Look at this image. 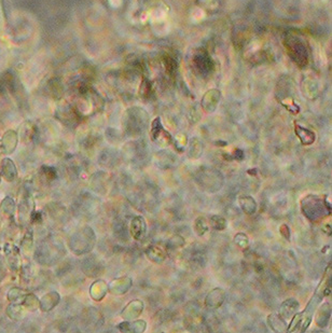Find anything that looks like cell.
I'll return each mask as SVG.
<instances>
[{
    "instance_id": "6da1fadb",
    "label": "cell",
    "mask_w": 332,
    "mask_h": 333,
    "mask_svg": "<svg viewBox=\"0 0 332 333\" xmlns=\"http://www.w3.org/2000/svg\"><path fill=\"white\" fill-rule=\"evenodd\" d=\"M331 293V264H329L327 271H326L323 279L319 283L318 287L314 293L313 298L309 302L305 310L302 313H297L291 319L290 325H288L287 331H301L304 332L307 327L311 325V320L313 318V314L315 312L319 303L323 301L325 296Z\"/></svg>"
},
{
    "instance_id": "7a4b0ae2",
    "label": "cell",
    "mask_w": 332,
    "mask_h": 333,
    "mask_svg": "<svg viewBox=\"0 0 332 333\" xmlns=\"http://www.w3.org/2000/svg\"><path fill=\"white\" fill-rule=\"evenodd\" d=\"M301 210L311 221H319L327 215H331V206L327 200L318 195H307L301 201Z\"/></svg>"
},
{
    "instance_id": "3957f363",
    "label": "cell",
    "mask_w": 332,
    "mask_h": 333,
    "mask_svg": "<svg viewBox=\"0 0 332 333\" xmlns=\"http://www.w3.org/2000/svg\"><path fill=\"white\" fill-rule=\"evenodd\" d=\"M96 237L94 231L90 227H84L70 237L69 247L75 254H84L90 252L95 246Z\"/></svg>"
},
{
    "instance_id": "277c9868",
    "label": "cell",
    "mask_w": 332,
    "mask_h": 333,
    "mask_svg": "<svg viewBox=\"0 0 332 333\" xmlns=\"http://www.w3.org/2000/svg\"><path fill=\"white\" fill-rule=\"evenodd\" d=\"M196 182L208 192H218V190L223 186V177L215 169H204L197 174Z\"/></svg>"
},
{
    "instance_id": "5b68a950",
    "label": "cell",
    "mask_w": 332,
    "mask_h": 333,
    "mask_svg": "<svg viewBox=\"0 0 332 333\" xmlns=\"http://www.w3.org/2000/svg\"><path fill=\"white\" fill-rule=\"evenodd\" d=\"M60 257V249L56 244L47 242L41 244L36 251V259L42 264H52Z\"/></svg>"
},
{
    "instance_id": "8992f818",
    "label": "cell",
    "mask_w": 332,
    "mask_h": 333,
    "mask_svg": "<svg viewBox=\"0 0 332 333\" xmlns=\"http://www.w3.org/2000/svg\"><path fill=\"white\" fill-rule=\"evenodd\" d=\"M286 46L288 47L289 54L293 58L295 63L299 65L306 64L307 62V51L305 45L302 43V41L299 38L290 37L289 41H287Z\"/></svg>"
},
{
    "instance_id": "52a82bcc",
    "label": "cell",
    "mask_w": 332,
    "mask_h": 333,
    "mask_svg": "<svg viewBox=\"0 0 332 333\" xmlns=\"http://www.w3.org/2000/svg\"><path fill=\"white\" fill-rule=\"evenodd\" d=\"M151 138L155 144H158L161 147H165L167 145L172 144V136L168 134L166 130L163 128L160 123V119H155L152 124V130H151Z\"/></svg>"
},
{
    "instance_id": "ba28073f",
    "label": "cell",
    "mask_w": 332,
    "mask_h": 333,
    "mask_svg": "<svg viewBox=\"0 0 332 333\" xmlns=\"http://www.w3.org/2000/svg\"><path fill=\"white\" fill-rule=\"evenodd\" d=\"M3 252H4V257L7 259V262L9 266L11 267L12 271H17L20 269V264H21V254H20V249L17 248L15 245L11 243H7L3 246Z\"/></svg>"
},
{
    "instance_id": "9c48e42d",
    "label": "cell",
    "mask_w": 332,
    "mask_h": 333,
    "mask_svg": "<svg viewBox=\"0 0 332 333\" xmlns=\"http://www.w3.org/2000/svg\"><path fill=\"white\" fill-rule=\"evenodd\" d=\"M144 252H146L147 258L151 261V262L160 264L166 258L167 248L160 243H155L152 244V245H150Z\"/></svg>"
},
{
    "instance_id": "30bf717a",
    "label": "cell",
    "mask_w": 332,
    "mask_h": 333,
    "mask_svg": "<svg viewBox=\"0 0 332 333\" xmlns=\"http://www.w3.org/2000/svg\"><path fill=\"white\" fill-rule=\"evenodd\" d=\"M133 285V281L130 277H120L116 278L108 285V291L114 295H122L125 294L131 289Z\"/></svg>"
},
{
    "instance_id": "8fae6325",
    "label": "cell",
    "mask_w": 332,
    "mask_h": 333,
    "mask_svg": "<svg viewBox=\"0 0 332 333\" xmlns=\"http://www.w3.org/2000/svg\"><path fill=\"white\" fill-rule=\"evenodd\" d=\"M299 307H300V303L297 300L287 299L286 301H284L282 303L279 313L277 314H279L280 316L285 320V322L288 323V322H290L294 315L298 313Z\"/></svg>"
},
{
    "instance_id": "7c38bea8",
    "label": "cell",
    "mask_w": 332,
    "mask_h": 333,
    "mask_svg": "<svg viewBox=\"0 0 332 333\" xmlns=\"http://www.w3.org/2000/svg\"><path fill=\"white\" fill-rule=\"evenodd\" d=\"M147 223L146 220L142 216H136L131 220L130 223V233L132 237L136 241H142L146 235Z\"/></svg>"
},
{
    "instance_id": "4fadbf2b",
    "label": "cell",
    "mask_w": 332,
    "mask_h": 333,
    "mask_svg": "<svg viewBox=\"0 0 332 333\" xmlns=\"http://www.w3.org/2000/svg\"><path fill=\"white\" fill-rule=\"evenodd\" d=\"M143 307L144 305L142 301L133 300L123 308L122 313H121V317L124 320H134L138 316H141V314L143 311Z\"/></svg>"
},
{
    "instance_id": "5bb4252c",
    "label": "cell",
    "mask_w": 332,
    "mask_h": 333,
    "mask_svg": "<svg viewBox=\"0 0 332 333\" xmlns=\"http://www.w3.org/2000/svg\"><path fill=\"white\" fill-rule=\"evenodd\" d=\"M226 300V291L222 288H215L205 298V305L211 310H216L222 305Z\"/></svg>"
},
{
    "instance_id": "9a60e30c",
    "label": "cell",
    "mask_w": 332,
    "mask_h": 333,
    "mask_svg": "<svg viewBox=\"0 0 332 333\" xmlns=\"http://www.w3.org/2000/svg\"><path fill=\"white\" fill-rule=\"evenodd\" d=\"M0 176L8 182L15 180V178L17 177V169L15 163L11 159H2L1 163H0Z\"/></svg>"
},
{
    "instance_id": "2e32d148",
    "label": "cell",
    "mask_w": 332,
    "mask_h": 333,
    "mask_svg": "<svg viewBox=\"0 0 332 333\" xmlns=\"http://www.w3.org/2000/svg\"><path fill=\"white\" fill-rule=\"evenodd\" d=\"M17 142H19V136L13 129H9L2 136L1 139V149L4 154L13 153L16 149Z\"/></svg>"
},
{
    "instance_id": "e0dca14e",
    "label": "cell",
    "mask_w": 332,
    "mask_h": 333,
    "mask_svg": "<svg viewBox=\"0 0 332 333\" xmlns=\"http://www.w3.org/2000/svg\"><path fill=\"white\" fill-rule=\"evenodd\" d=\"M147 323L142 319L138 320H125V322L118 325V329L124 333H142L146 331Z\"/></svg>"
},
{
    "instance_id": "ac0fdd59",
    "label": "cell",
    "mask_w": 332,
    "mask_h": 333,
    "mask_svg": "<svg viewBox=\"0 0 332 333\" xmlns=\"http://www.w3.org/2000/svg\"><path fill=\"white\" fill-rule=\"evenodd\" d=\"M34 207V202L30 196H23L19 204V220L21 222H27L29 219H32Z\"/></svg>"
},
{
    "instance_id": "d6986e66",
    "label": "cell",
    "mask_w": 332,
    "mask_h": 333,
    "mask_svg": "<svg viewBox=\"0 0 332 333\" xmlns=\"http://www.w3.org/2000/svg\"><path fill=\"white\" fill-rule=\"evenodd\" d=\"M59 301L60 295L58 294V292H56V291H52V292L45 294L40 299V305H39L40 311L44 313L51 312L58 305Z\"/></svg>"
},
{
    "instance_id": "ffe728a7",
    "label": "cell",
    "mask_w": 332,
    "mask_h": 333,
    "mask_svg": "<svg viewBox=\"0 0 332 333\" xmlns=\"http://www.w3.org/2000/svg\"><path fill=\"white\" fill-rule=\"evenodd\" d=\"M108 292V285L105 281H101V279H97L95 281L92 286L90 288V295L94 301H101L105 298L106 294Z\"/></svg>"
},
{
    "instance_id": "44dd1931",
    "label": "cell",
    "mask_w": 332,
    "mask_h": 333,
    "mask_svg": "<svg viewBox=\"0 0 332 333\" xmlns=\"http://www.w3.org/2000/svg\"><path fill=\"white\" fill-rule=\"evenodd\" d=\"M330 316H331L330 303H324V304L319 307V310L316 314V324L319 328H325V327L327 326Z\"/></svg>"
},
{
    "instance_id": "7402d4cb",
    "label": "cell",
    "mask_w": 332,
    "mask_h": 333,
    "mask_svg": "<svg viewBox=\"0 0 332 333\" xmlns=\"http://www.w3.org/2000/svg\"><path fill=\"white\" fill-rule=\"evenodd\" d=\"M268 324L274 332H286L288 329L287 322H285L277 313L269 315Z\"/></svg>"
},
{
    "instance_id": "603a6c76",
    "label": "cell",
    "mask_w": 332,
    "mask_h": 333,
    "mask_svg": "<svg viewBox=\"0 0 332 333\" xmlns=\"http://www.w3.org/2000/svg\"><path fill=\"white\" fill-rule=\"evenodd\" d=\"M238 204L246 215H253L257 210V202L248 195H243L238 199Z\"/></svg>"
},
{
    "instance_id": "cb8c5ba5",
    "label": "cell",
    "mask_w": 332,
    "mask_h": 333,
    "mask_svg": "<svg viewBox=\"0 0 332 333\" xmlns=\"http://www.w3.org/2000/svg\"><path fill=\"white\" fill-rule=\"evenodd\" d=\"M295 134H297L300 141L302 142V145H305V146L312 145L316 138L315 133L312 132V130L304 128L302 126H298V125L295 126Z\"/></svg>"
},
{
    "instance_id": "d4e9b609",
    "label": "cell",
    "mask_w": 332,
    "mask_h": 333,
    "mask_svg": "<svg viewBox=\"0 0 332 333\" xmlns=\"http://www.w3.org/2000/svg\"><path fill=\"white\" fill-rule=\"evenodd\" d=\"M23 307H25L28 312H36L39 308L40 300L34 293H26L22 301Z\"/></svg>"
},
{
    "instance_id": "484cf974",
    "label": "cell",
    "mask_w": 332,
    "mask_h": 333,
    "mask_svg": "<svg viewBox=\"0 0 332 333\" xmlns=\"http://www.w3.org/2000/svg\"><path fill=\"white\" fill-rule=\"evenodd\" d=\"M0 209H1L5 216L13 217L16 210V204L14 200L11 196H5L1 203H0Z\"/></svg>"
},
{
    "instance_id": "4316f807",
    "label": "cell",
    "mask_w": 332,
    "mask_h": 333,
    "mask_svg": "<svg viewBox=\"0 0 332 333\" xmlns=\"http://www.w3.org/2000/svg\"><path fill=\"white\" fill-rule=\"evenodd\" d=\"M7 315L12 320H21L24 316V308L20 303H11L7 307Z\"/></svg>"
},
{
    "instance_id": "83f0119b",
    "label": "cell",
    "mask_w": 332,
    "mask_h": 333,
    "mask_svg": "<svg viewBox=\"0 0 332 333\" xmlns=\"http://www.w3.org/2000/svg\"><path fill=\"white\" fill-rule=\"evenodd\" d=\"M203 152V148H202V142L198 140L197 138H192L189 141V147H188V153H189V158L190 159H198L201 157V154Z\"/></svg>"
},
{
    "instance_id": "f1b7e54d",
    "label": "cell",
    "mask_w": 332,
    "mask_h": 333,
    "mask_svg": "<svg viewBox=\"0 0 332 333\" xmlns=\"http://www.w3.org/2000/svg\"><path fill=\"white\" fill-rule=\"evenodd\" d=\"M82 267H83V272L86 273L88 276H95L98 274V265L97 262H96L95 260H93L92 258H87L84 259L83 263H82Z\"/></svg>"
},
{
    "instance_id": "f546056e",
    "label": "cell",
    "mask_w": 332,
    "mask_h": 333,
    "mask_svg": "<svg viewBox=\"0 0 332 333\" xmlns=\"http://www.w3.org/2000/svg\"><path fill=\"white\" fill-rule=\"evenodd\" d=\"M27 292L25 290H23L20 287H13L11 288L8 291V294H7V299L9 302L11 303H19L21 301H23L24 296H25Z\"/></svg>"
},
{
    "instance_id": "4dcf8cb0",
    "label": "cell",
    "mask_w": 332,
    "mask_h": 333,
    "mask_svg": "<svg viewBox=\"0 0 332 333\" xmlns=\"http://www.w3.org/2000/svg\"><path fill=\"white\" fill-rule=\"evenodd\" d=\"M209 222H210L211 227H213L217 231L225 230L227 228V224H228L226 218H223V217L218 216V215L211 216L210 219H209Z\"/></svg>"
},
{
    "instance_id": "1f68e13d",
    "label": "cell",
    "mask_w": 332,
    "mask_h": 333,
    "mask_svg": "<svg viewBox=\"0 0 332 333\" xmlns=\"http://www.w3.org/2000/svg\"><path fill=\"white\" fill-rule=\"evenodd\" d=\"M194 231L198 236H203L208 231V222L204 217H198L194 223Z\"/></svg>"
},
{
    "instance_id": "d6a6232c",
    "label": "cell",
    "mask_w": 332,
    "mask_h": 333,
    "mask_svg": "<svg viewBox=\"0 0 332 333\" xmlns=\"http://www.w3.org/2000/svg\"><path fill=\"white\" fill-rule=\"evenodd\" d=\"M41 175L45 177V179L47 181V182H51L53 180H55L56 179V177H57V172L55 170V168L52 167V166H47V165H44L41 167Z\"/></svg>"
},
{
    "instance_id": "836d02e7",
    "label": "cell",
    "mask_w": 332,
    "mask_h": 333,
    "mask_svg": "<svg viewBox=\"0 0 332 333\" xmlns=\"http://www.w3.org/2000/svg\"><path fill=\"white\" fill-rule=\"evenodd\" d=\"M33 246H34V241H33V234H32V232H28V233H26V235L24 236V239L22 240V243H21V248H22V250L25 252V253H28L33 250Z\"/></svg>"
},
{
    "instance_id": "e575fe53",
    "label": "cell",
    "mask_w": 332,
    "mask_h": 333,
    "mask_svg": "<svg viewBox=\"0 0 332 333\" xmlns=\"http://www.w3.org/2000/svg\"><path fill=\"white\" fill-rule=\"evenodd\" d=\"M234 243L235 245L239 247L240 249H243V250H245V249H247L249 246V240L245 233H237L235 235Z\"/></svg>"
},
{
    "instance_id": "d590c367",
    "label": "cell",
    "mask_w": 332,
    "mask_h": 333,
    "mask_svg": "<svg viewBox=\"0 0 332 333\" xmlns=\"http://www.w3.org/2000/svg\"><path fill=\"white\" fill-rule=\"evenodd\" d=\"M280 231H281V234L285 237V239L287 241L290 240V229L288 228V225L286 224H282L281 225V228H280Z\"/></svg>"
},
{
    "instance_id": "8d00e7d4",
    "label": "cell",
    "mask_w": 332,
    "mask_h": 333,
    "mask_svg": "<svg viewBox=\"0 0 332 333\" xmlns=\"http://www.w3.org/2000/svg\"><path fill=\"white\" fill-rule=\"evenodd\" d=\"M233 157L235 158V159H237V160H239V159H243V152H241L240 150H235V154H233Z\"/></svg>"
},
{
    "instance_id": "74e56055",
    "label": "cell",
    "mask_w": 332,
    "mask_h": 333,
    "mask_svg": "<svg viewBox=\"0 0 332 333\" xmlns=\"http://www.w3.org/2000/svg\"><path fill=\"white\" fill-rule=\"evenodd\" d=\"M2 269H3V265L1 264V262H0V279H1V276H2Z\"/></svg>"
},
{
    "instance_id": "f35d334b",
    "label": "cell",
    "mask_w": 332,
    "mask_h": 333,
    "mask_svg": "<svg viewBox=\"0 0 332 333\" xmlns=\"http://www.w3.org/2000/svg\"><path fill=\"white\" fill-rule=\"evenodd\" d=\"M0 182H1V176H0Z\"/></svg>"
}]
</instances>
